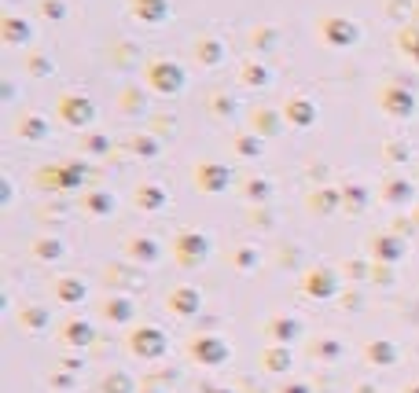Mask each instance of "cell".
<instances>
[{
  "label": "cell",
  "mask_w": 419,
  "mask_h": 393,
  "mask_svg": "<svg viewBox=\"0 0 419 393\" xmlns=\"http://www.w3.org/2000/svg\"><path fill=\"white\" fill-rule=\"evenodd\" d=\"M225 55H228V48L217 33H203L195 41V59L203 63V67H217V63H225Z\"/></svg>",
  "instance_id": "cell-8"
},
{
  "label": "cell",
  "mask_w": 419,
  "mask_h": 393,
  "mask_svg": "<svg viewBox=\"0 0 419 393\" xmlns=\"http://www.w3.org/2000/svg\"><path fill=\"white\" fill-rule=\"evenodd\" d=\"M397 45H401V52H408V55L419 63V30H415V26L401 30V37H397Z\"/></svg>",
  "instance_id": "cell-13"
},
{
  "label": "cell",
  "mask_w": 419,
  "mask_h": 393,
  "mask_svg": "<svg viewBox=\"0 0 419 393\" xmlns=\"http://www.w3.org/2000/svg\"><path fill=\"white\" fill-rule=\"evenodd\" d=\"M239 151H243V155H261V147H258L254 136H243V140H239Z\"/></svg>",
  "instance_id": "cell-17"
},
{
  "label": "cell",
  "mask_w": 419,
  "mask_h": 393,
  "mask_svg": "<svg viewBox=\"0 0 419 393\" xmlns=\"http://www.w3.org/2000/svg\"><path fill=\"white\" fill-rule=\"evenodd\" d=\"M239 81L247 85V89H265V85L272 81V70L265 67L261 59H247V63H243V70H239Z\"/></svg>",
  "instance_id": "cell-9"
},
{
  "label": "cell",
  "mask_w": 419,
  "mask_h": 393,
  "mask_svg": "<svg viewBox=\"0 0 419 393\" xmlns=\"http://www.w3.org/2000/svg\"><path fill=\"white\" fill-rule=\"evenodd\" d=\"M225 177H228V169L225 166H198V184H210V188H221L225 184Z\"/></svg>",
  "instance_id": "cell-12"
},
{
  "label": "cell",
  "mask_w": 419,
  "mask_h": 393,
  "mask_svg": "<svg viewBox=\"0 0 419 393\" xmlns=\"http://www.w3.org/2000/svg\"><path fill=\"white\" fill-rule=\"evenodd\" d=\"M26 70H30V74H37V77H48V74H52V63H48V55L33 52V55L26 59Z\"/></svg>",
  "instance_id": "cell-15"
},
{
  "label": "cell",
  "mask_w": 419,
  "mask_h": 393,
  "mask_svg": "<svg viewBox=\"0 0 419 393\" xmlns=\"http://www.w3.org/2000/svg\"><path fill=\"white\" fill-rule=\"evenodd\" d=\"M37 11L48 18V23H55V18H66V4H63V0H41Z\"/></svg>",
  "instance_id": "cell-14"
},
{
  "label": "cell",
  "mask_w": 419,
  "mask_h": 393,
  "mask_svg": "<svg viewBox=\"0 0 419 393\" xmlns=\"http://www.w3.org/2000/svg\"><path fill=\"white\" fill-rule=\"evenodd\" d=\"M144 81H147V89L154 96H181L188 89V70L176 59L159 55V59H151L144 67Z\"/></svg>",
  "instance_id": "cell-1"
},
{
  "label": "cell",
  "mask_w": 419,
  "mask_h": 393,
  "mask_svg": "<svg viewBox=\"0 0 419 393\" xmlns=\"http://www.w3.org/2000/svg\"><path fill=\"white\" fill-rule=\"evenodd\" d=\"M379 107L390 118H412L415 114V96H412V89H405V85H383Z\"/></svg>",
  "instance_id": "cell-4"
},
{
  "label": "cell",
  "mask_w": 419,
  "mask_h": 393,
  "mask_svg": "<svg viewBox=\"0 0 419 393\" xmlns=\"http://www.w3.org/2000/svg\"><path fill=\"white\" fill-rule=\"evenodd\" d=\"M232 96H225V92H217V96H210V111L217 114V118H228L232 114Z\"/></svg>",
  "instance_id": "cell-16"
},
{
  "label": "cell",
  "mask_w": 419,
  "mask_h": 393,
  "mask_svg": "<svg viewBox=\"0 0 419 393\" xmlns=\"http://www.w3.org/2000/svg\"><path fill=\"white\" fill-rule=\"evenodd\" d=\"M283 118L291 122V125H298V129H309V125L317 122V103H313V96L295 92L291 99L283 103Z\"/></svg>",
  "instance_id": "cell-6"
},
{
  "label": "cell",
  "mask_w": 419,
  "mask_h": 393,
  "mask_svg": "<svg viewBox=\"0 0 419 393\" xmlns=\"http://www.w3.org/2000/svg\"><path fill=\"white\" fill-rule=\"evenodd\" d=\"M129 11L137 23H147V26H159L173 15V0H129Z\"/></svg>",
  "instance_id": "cell-5"
},
{
  "label": "cell",
  "mask_w": 419,
  "mask_h": 393,
  "mask_svg": "<svg viewBox=\"0 0 419 393\" xmlns=\"http://www.w3.org/2000/svg\"><path fill=\"white\" fill-rule=\"evenodd\" d=\"M55 114L63 125H70V129H85V125H92L96 122V103L88 99V96H78V92H63L59 103H55Z\"/></svg>",
  "instance_id": "cell-3"
},
{
  "label": "cell",
  "mask_w": 419,
  "mask_h": 393,
  "mask_svg": "<svg viewBox=\"0 0 419 393\" xmlns=\"http://www.w3.org/2000/svg\"><path fill=\"white\" fill-rule=\"evenodd\" d=\"M0 37H4V45H11V48H26L30 41H33L30 18H22V15H4V18H0Z\"/></svg>",
  "instance_id": "cell-7"
},
{
  "label": "cell",
  "mask_w": 419,
  "mask_h": 393,
  "mask_svg": "<svg viewBox=\"0 0 419 393\" xmlns=\"http://www.w3.org/2000/svg\"><path fill=\"white\" fill-rule=\"evenodd\" d=\"M317 30H320V41L331 48H353L361 41V23H353L346 15H324Z\"/></svg>",
  "instance_id": "cell-2"
},
{
  "label": "cell",
  "mask_w": 419,
  "mask_h": 393,
  "mask_svg": "<svg viewBox=\"0 0 419 393\" xmlns=\"http://www.w3.org/2000/svg\"><path fill=\"white\" fill-rule=\"evenodd\" d=\"M15 133L18 136H44V133H48V122H44L41 114H26V118H18V125H15Z\"/></svg>",
  "instance_id": "cell-11"
},
{
  "label": "cell",
  "mask_w": 419,
  "mask_h": 393,
  "mask_svg": "<svg viewBox=\"0 0 419 393\" xmlns=\"http://www.w3.org/2000/svg\"><path fill=\"white\" fill-rule=\"evenodd\" d=\"M280 114L276 111H269V107H258V111H250V125L258 129V133H276V129H280V122H276Z\"/></svg>",
  "instance_id": "cell-10"
}]
</instances>
